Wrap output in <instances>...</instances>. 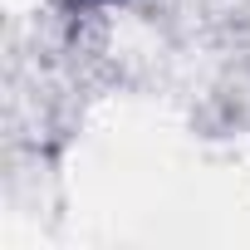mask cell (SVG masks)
Returning <instances> with one entry per match:
<instances>
[{"instance_id": "cell-1", "label": "cell", "mask_w": 250, "mask_h": 250, "mask_svg": "<svg viewBox=\"0 0 250 250\" xmlns=\"http://www.w3.org/2000/svg\"><path fill=\"white\" fill-rule=\"evenodd\" d=\"M74 5H108V0H74Z\"/></svg>"}]
</instances>
